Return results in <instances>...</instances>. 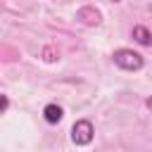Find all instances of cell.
I'll return each mask as SVG.
<instances>
[{
    "label": "cell",
    "mask_w": 152,
    "mask_h": 152,
    "mask_svg": "<svg viewBox=\"0 0 152 152\" xmlns=\"http://www.w3.org/2000/svg\"><path fill=\"white\" fill-rule=\"evenodd\" d=\"M114 64L119 69H124V71H140L145 59H142V55H138V52H133L128 48H121V50L114 52Z\"/></svg>",
    "instance_id": "6da1fadb"
},
{
    "label": "cell",
    "mask_w": 152,
    "mask_h": 152,
    "mask_svg": "<svg viewBox=\"0 0 152 152\" xmlns=\"http://www.w3.org/2000/svg\"><path fill=\"white\" fill-rule=\"evenodd\" d=\"M93 135H95V131H93V124L88 119H81V121H76L71 126V140H74V145H88L93 140Z\"/></svg>",
    "instance_id": "7a4b0ae2"
},
{
    "label": "cell",
    "mask_w": 152,
    "mask_h": 152,
    "mask_svg": "<svg viewBox=\"0 0 152 152\" xmlns=\"http://www.w3.org/2000/svg\"><path fill=\"white\" fill-rule=\"evenodd\" d=\"M43 116H45V121H48V124H59V121H62V116H64V112H62V107H59V104H45Z\"/></svg>",
    "instance_id": "3957f363"
},
{
    "label": "cell",
    "mask_w": 152,
    "mask_h": 152,
    "mask_svg": "<svg viewBox=\"0 0 152 152\" xmlns=\"http://www.w3.org/2000/svg\"><path fill=\"white\" fill-rule=\"evenodd\" d=\"M133 38H135L140 45H152V33H150L145 26H133Z\"/></svg>",
    "instance_id": "277c9868"
},
{
    "label": "cell",
    "mask_w": 152,
    "mask_h": 152,
    "mask_svg": "<svg viewBox=\"0 0 152 152\" xmlns=\"http://www.w3.org/2000/svg\"><path fill=\"white\" fill-rule=\"evenodd\" d=\"M145 104H147V109L152 112V97H147V102H145Z\"/></svg>",
    "instance_id": "5b68a950"
}]
</instances>
